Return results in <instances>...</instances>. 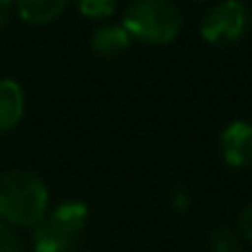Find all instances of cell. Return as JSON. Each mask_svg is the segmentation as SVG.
Returning a JSON list of instances; mask_svg holds the SVG:
<instances>
[{
  "instance_id": "10",
  "label": "cell",
  "mask_w": 252,
  "mask_h": 252,
  "mask_svg": "<svg viewBox=\"0 0 252 252\" xmlns=\"http://www.w3.org/2000/svg\"><path fill=\"white\" fill-rule=\"evenodd\" d=\"M75 7L84 18L106 20L118 11V0H75Z\"/></svg>"
},
{
  "instance_id": "6",
  "label": "cell",
  "mask_w": 252,
  "mask_h": 252,
  "mask_svg": "<svg viewBox=\"0 0 252 252\" xmlns=\"http://www.w3.org/2000/svg\"><path fill=\"white\" fill-rule=\"evenodd\" d=\"M44 221L75 239L89 223V206L78 199L62 201V204H58L53 210H49Z\"/></svg>"
},
{
  "instance_id": "7",
  "label": "cell",
  "mask_w": 252,
  "mask_h": 252,
  "mask_svg": "<svg viewBox=\"0 0 252 252\" xmlns=\"http://www.w3.org/2000/svg\"><path fill=\"white\" fill-rule=\"evenodd\" d=\"M71 0H13L16 13L27 25H51L66 11Z\"/></svg>"
},
{
  "instance_id": "8",
  "label": "cell",
  "mask_w": 252,
  "mask_h": 252,
  "mask_svg": "<svg viewBox=\"0 0 252 252\" xmlns=\"http://www.w3.org/2000/svg\"><path fill=\"white\" fill-rule=\"evenodd\" d=\"M130 35L128 31L122 27V22L120 25H113V22H106V25L97 27L95 31L91 33V49L95 56L100 58H118L122 56L126 49L130 47Z\"/></svg>"
},
{
  "instance_id": "12",
  "label": "cell",
  "mask_w": 252,
  "mask_h": 252,
  "mask_svg": "<svg viewBox=\"0 0 252 252\" xmlns=\"http://www.w3.org/2000/svg\"><path fill=\"white\" fill-rule=\"evenodd\" d=\"M0 252H27L25 239L20 237L18 228L0 221Z\"/></svg>"
},
{
  "instance_id": "9",
  "label": "cell",
  "mask_w": 252,
  "mask_h": 252,
  "mask_svg": "<svg viewBox=\"0 0 252 252\" xmlns=\"http://www.w3.org/2000/svg\"><path fill=\"white\" fill-rule=\"evenodd\" d=\"M73 248V237L60 232L51 223L42 221L38 228L31 230L29 252H71Z\"/></svg>"
},
{
  "instance_id": "13",
  "label": "cell",
  "mask_w": 252,
  "mask_h": 252,
  "mask_svg": "<svg viewBox=\"0 0 252 252\" xmlns=\"http://www.w3.org/2000/svg\"><path fill=\"white\" fill-rule=\"evenodd\" d=\"M237 230H239L241 239L252 241V204H248L239 215V221H237Z\"/></svg>"
},
{
  "instance_id": "15",
  "label": "cell",
  "mask_w": 252,
  "mask_h": 252,
  "mask_svg": "<svg viewBox=\"0 0 252 252\" xmlns=\"http://www.w3.org/2000/svg\"><path fill=\"white\" fill-rule=\"evenodd\" d=\"M201 2H204V0H201Z\"/></svg>"
},
{
  "instance_id": "5",
  "label": "cell",
  "mask_w": 252,
  "mask_h": 252,
  "mask_svg": "<svg viewBox=\"0 0 252 252\" xmlns=\"http://www.w3.org/2000/svg\"><path fill=\"white\" fill-rule=\"evenodd\" d=\"M27 100L22 87L11 78L0 80V133L13 130L25 118Z\"/></svg>"
},
{
  "instance_id": "11",
  "label": "cell",
  "mask_w": 252,
  "mask_h": 252,
  "mask_svg": "<svg viewBox=\"0 0 252 252\" xmlns=\"http://www.w3.org/2000/svg\"><path fill=\"white\" fill-rule=\"evenodd\" d=\"M210 250L213 252H241V235L235 228H217L210 235Z\"/></svg>"
},
{
  "instance_id": "2",
  "label": "cell",
  "mask_w": 252,
  "mask_h": 252,
  "mask_svg": "<svg viewBox=\"0 0 252 252\" xmlns=\"http://www.w3.org/2000/svg\"><path fill=\"white\" fill-rule=\"evenodd\" d=\"M130 40L148 47H166L179 38L184 18L173 0H130L122 13Z\"/></svg>"
},
{
  "instance_id": "14",
  "label": "cell",
  "mask_w": 252,
  "mask_h": 252,
  "mask_svg": "<svg viewBox=\"0 0 252 252\" xmlns=\"http://www.w3.org/2000/svg\"><path fill=\"white\" fill-rule=\"evenodd\" d=\"M13 9H16V7H13V0H0V29H2V27L9 22Z\"/></svg>"
},
{
  "instance_id": "4",
  "label": "cell",
  "mask_w": 252,
  "mask_h": 252,
  "mask_svg": "<svg viewBox=\"0 0 252 252\" xmlns=\"http://www.w3.org/2000/svg\"><path fill=\"white\" fill-rule=\"evenodd\" d=\"M219 153L230 168L252 166V124L235 120L219 133Z\"/></svg>"
},
{
  "instance_id": "3",
  "label": "cell",
  "mask_w": 252,
  "mask_h": 252,
  "mask_svg": "<svg viewBox=\"0 0 252 252\" xmlns=\"http://www.w3.org/2000/svg\"><path fill=\"white\" fill-rule=\"evenodd\" d=\"M252 13L244 0H219L204 13L199 33L210 47H232L248 35Z\"/></svg>"
},
{
  "instance_id": "1",
  "label": "cell",
  "mask_w": 252,
  "mask_h": 252,
  "mask_svg": "<svg viewBox=\"0 0 252 252\" xmlns=\"http://www.w3.org/2000/svg\"><path fill=\"white\" fill-rule=\"evenodd\" d=\"M49 188L40 175L25 168L0 173V221L33 230L49 215Z\"/></svg>"
}]
</instances>
